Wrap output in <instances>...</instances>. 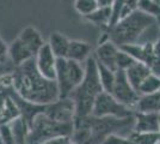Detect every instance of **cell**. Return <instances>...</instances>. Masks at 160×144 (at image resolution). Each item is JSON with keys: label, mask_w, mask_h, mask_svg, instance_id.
<instances>
[{"label": "cell", "mask_w": 160, "mask_h": 144, "mask_svg": "<svg viewBox=\"0 0 160 144\" xmlns=\"http://www.w3.org/2000/svg\"><path fill=\"white\" fill-rule=\"evenodd\" d=\"M92 51H93L92 46L87 42L80 41V40H71L68 53H67V59L85 64L87 59L93 55Z\"/></svg>", "instance_id": "obj_15"}, {"label": "cell", "mask_w": 160, "mask_h": 144, "mask_svg": "<svg viewBox=\"0 0 160 144\" xmlns=\"http://www.w3.org/2000/svg\"><path fill=\"white\" fill-rule=\"evenodd\" d=\"M69 42L71 40L66 37L61 33H53L49 36L48 45L50 49L53 51V53L56 55V58H67L68 53V48H69Z\"/></svg>", "instance_id": "obj_19"}, {"label": "cell", "mask_w": 160, "mask_h": 144, "mask_svg": "<svg viewBox=\"0 0 160 144\" xmlns=\"http://www.w3.org/2000/svg\"><path fill=\"white\" fill-rule=\"evenodd\" d=\"M6 58H8V46L0 37V64L4 61Z\"/></svg>", "instance_id": "obj_29"}, {"label": "cell", "mask_w": 160, "mask_h": 144, "mask_svg": "<svg viewBox=\"0 0 160 144\" xmlns=\"http://www.w3.org/2000/svg\"><path fill=\"white\" fill-rule=\"evenodd\" d=\"M72 144H78V143H75V142H73V143H72Z\"/></svg>", "instance_id": "obj_32"}, {"label": "cell", "mask_w": 160, "mask_h": 144, "mask_svg": "<svg viewBox=\"0 0 160 144\" xmlns=\"http://www.w3.org/2000/svg\"><path fill=\"white\" fill-rule=\"evenodd\" d=\"M134 112L132 108L121 103L112 94L103 91L96 99L92 115L94 117H115V118H129L133 117Z\"/></svg>", "instance_id": "obj_7"}, {"label": "cell", "mask_w": 160, "mask_h": 144, "mask_svg": "<svg viewBox=\"0 0 160 144\" xmlns=\"http://www.w3.org/2000/svg\"><path fill=\"white\" fill-rule=\"evenodd\" d=\"M102 144H135L129 137L121 135H110Z\"/></svg>", "instance_id": "obj_27"}, {"label": "cell", "mask_w": 160, "mask_h": 144, "mask_svg": "<svg viewBox=\"0 0 160 144\" xmlns=\"http://www.w3.org/2000/svg\"><path fill=\"white\" fill-rule=\"evenodd\" d=\"M135 118L87 117L75 118L72 139L78 144H102L110 135L129 137L134 131Z\"/></svg>", "instance_id": "obj_2"}, {"label": "cell", "mask_w": 160, "mask_h": 144, "mask_svg": "<svg viewBox=\"0 0 160 144\" xmlns=\"http://www.w3.org/2000/svg\"><path fill=\"white\" fill-rule=\"evenodd\" d=\"M160 90L152 94L141 95L139 102L135 107V112H143V113H160Z\"/></svg>", "instance_id": "obj_17"}, {"label": "cell", "mask_w": 160, "mask_h": 144, "mask_svg": "<svg viewBox=\"0 0 160 144\" xmlns=\"http://www.w3.org/2000/svg\"><path fill=\"white\" fill-rule=\"evenodd\" d=\"M159 90H160V77L151 73L140 85L139 93H140V95H146V94H152V93L159 91Z\"/></svg>", "instance_id": "obj_24"}, {"label": "cell", "mask_w": 160, "mask_h": 144, "mask_svg": "<svg viewBox=\"0 0 160 144\" xmlns=\"http://www.w3.org/2000/svg\"><path fill=\"white\" fill-rule=\"evenodd\" d=\"M13 90L29 102L49 104L60 99V91L56 81H50L40 73L35 58L14 67Z\"/></svg>", "instance_id": "obj_1"}, {"label": "cell", "mask_w": 160, "mask_h": 144, "mask_svg": "<svg viewBox=\"0 0 160 144\" xmlns=\"http://www.w3.org/2000/svg\"><path fill=\"white\" fill-rule=\"evenodd\" d=\"M158 144H160V142H159V143H158Z\"/></svg>", "instance_id": "obj_34"}, {"label": "cell", "mask_w": 160, "mask_h": 144, "mask_svg": "<svg viewBox=\"0 0 160 144\" xmlns=\"http://www.w3.org/2000/svg\"><path fill=\"white\" fill-rule=\"evenodd\" d=\"M112 95L121 103L132 108L134 112H135V107H136L141 96L139 91L130 84L127 73L123 70L116 71V81H115V85H113Z\"/></svg>", "instance_id": "obj_8"}, {"label": "cell", "mask_w": 160, "mask_h": 144, "mask_svg": "<svg viewBox=\"0 0 160 144\" xmlns=\"http://www.w3.org/2000/svg\"><path fill=\"white\" fill-rule=\"evenodd\" d=\"M98 7L99 6L97 0H74V8L82 17L93 13Z\"/></svg>", "instance_id": "obj_25"}, {"label": "cell", "mask_w": 160, "mask_h": 144, "mask_svg": "<svg viewBox=\"0 0 160 144\" xmlns=\"http://www.w3.org/2000/svg\"><path fill=\"white\" fill-rule=\"evenodd\" d=\"M134 132H160V113H134Z\"/></svg>", "instance_id": "obj_12"}, {"label": "cell", "mask_w": 160, "mask_h": 144, "mask_svg": "<svg viewBox=\"0 0 160 144\" xmlns=\"http://www.w3.org/2000/svg\"><path fill=\"white\" fill-rule=\"evenodd\" d=\"M138 10L160 21V0H139Z\"/></svg>", "instance_id": "obj_23"}, {"label": "cell", "mask_w": 160, "mask_h": 144, "mask_svg": "<svg viewBox=\"0 0 160 144\" xmlns=\"http://www.w3.org/2000/svg\"><path fill=\"white\" fill-rule=\"evenodd\" d=\"M120 47L117 45H115L111 40H107L99 43V46L96 48L93 53V56L96 58V60L109 67L112 71H117V53H118Z\"/></svg>", "instance_id": "obj_11"}, {"label": "cell", "mask_w": 160, "mask_h": 144, "mask_svg": "<svg viewBox=\"0 0 160 144\" xmlns=\"http://www.w3.org/2000/svg\"><path fill=\"white\" fill-rule=\"evenodd\" d=\"M73 139L71 136H59V137H54L48 139L46 142L41 144H72Z\"/></svg>", "instance_id": "obj_28"}, {"label": "cell", "mask_w": 160, "mask_h": 144, "mask_svg": "<svg viewBox=\"0 0 160 144\" xmlns=\"http://www.w3.org/2000/svg\"><path fill=\"white\" fill-rule=\"evenodd\" d=\"M18 37L25 43V46L30 49V52L33 54V56H36V54L40 52L41 48L47 43V42L43 40V37H42L40 31L33 27L24 28L20 31Z\"/></svg>", "instance_id": "obj_14"}, {"label": "cell", "mask_w": 160, "mask_h": 144, "mask_svg": "<svg viewBox=\"0 0 160 144\" xmlns=\"http://www.w3.org/2000/svg\"><path fill=\"white\" fill-rule=\"evenodd\" d=\"M129 138L135 144H158L160 142V132H132Z\"/></svg>", "instance_id": "obj_22"}, {"label": "cell", "mask_w": 160, "mask_h": 144, "mask_svg": "<svg viewBox=\"0 0 160 144\" xmlns=\"http://www.w3.org/2000/svg\"><path fill=\"white\" fill-rule=\"evenodd\" d=\"M85 76V64L67 58H58L56 83L60 97H69L77 87H79Z\"/></svg>", "instance_id": "obj_6"}, {"label": "cell", "mask_w": 160, "mask_h": 144, "mask_svg": "<svg viewBox=\"0 0 160 144\" xmlns=\"http://www.w3.org/2000/svg\"><path fill=\"white\" fill-rule=\"evenodd\" d=\"M32 58H35L33 54L19 37L14 39L13 41L11 42V45L8 46V59L14 67L20 66L22 64H24Z\"/></svg>", "instance_id": "obj_13"}, {"label": "cell", "mask_w": 160, "mask_h": 144, "mask_svg": "<svg viewBox=\"0 0 160 144\" xmlns=\"http://www.w3.org/2000/svg\"><path fill=\"white\" fill-rule=\"evenodd\" d=\"M74 123H58L44 113L37 114L30 126L28 144H41L59 136H73Z\"/></svg>", "instance_id": "obj_5"}, {"label": "cell", "mask_w": 160, "mask_h": 144, "mask_svg": "<svg viewBox=\"0 0 160 144\" xmlns=\"http://www.w3.org/2000/svg\"><path fill=\"white\" fill-rule=\"evenodd\" d=\"M44 114L58 123H74L75 103L71 97H60L46 106Z\"/></svg>", "instance_id": "obj_9"}, {"label": "cell", "mask_w": 160, "mask_h": 144, "mask_svg": "<svg viewBox=\"0 0 160 144\" xmlns=\"http://www.w3.org/2000/svg\"><path fill=\"white\" fill-rule=\"evenodd\" d=\"M103 91L104 90L100 83L98 64L92 55L85 62V76L82 82L69 96L75 103V118L91 115L96 99Z\"/></svg>", "instance_id": "obj_4"}, {"label": "cell", "mask_w": 160, "mask_h": 144, "mask_svg": "<svg viewBox=\"0 0 160 144\" xmlns=\"http://www.w3.org/2000/svg\"><path fill=\"white\" fill-rule=\"evenodd\" d=\"M138 60H135L132 55H129L127 52H124L123 49H118V53H117V70H123V71H127L129 67H132L135 62Z\"/></svg>", "instance_id": "obj_26"}, {"label": "cell", "mask_w": 160, "mask_h": 144, "mask_svg": "<svg viewBox=\"0 0 160 144\" xmlns=\"http://www.w3.org/2000/svg\"><path fill=\"white\" fill-rule=\"evenodd\" d=\"M126 73H127V77L128 79H129V82H130V84L139 91V88L142 84V82L152 73V71H151L149 66L147 64L141 61H136L132 67H129L126 71Z\"/></svg>", "instance_id": "obj_16"}, {"label": "cell", "mask_w": 160, "mask_h": 144, "mask_svg": "<svg viewBox=\"0 0 160 144\" xmlns=\"http://www.w3.org/2000/svg\"><path fill=\"white\" fill-rule=\"evenodd\" d=\"M0 144H4V142H2V141H1V139H0Z\"/></svg>", "instance_id": "obj_31"}, {"label": "cell", "mask_w": 160, "mask_h": 144, "mask_svg": "<svg viewBox=\"0 0 160 144\" xmlns=\"http://www.w3.org/2000/svg\"><path fill=\"white\" fill-rule=\"evenodd\" d=\"M99 7H112L116 0H97Z\"/></svg>", "instance_id": "obj_30"}, {"label": "cell", "mask_w": 160, "mask_h": 144, "mask_svg": "<svg viewBox=\"0 0 160 144\" xmlns=\"http://www.w3.org/2000/svg\"><path fill=\"white\" fill-rule=\"evenodd\" d=\"M97 64H98L99 78L100 83H102V87H103V90L107 91V93L112 94L113 85H115V81H116V71L110 70L109 67L102 65L98 61H97Z\"/></svg>", "instance_id": "obj_21"}, {"label": "cell", "mask_w": 160, "mask_h": 144, "mask_svg": "<svg viewBox=\"0 0 160 144\" xmlns=\"http://www.w3.org/2000/svg\"><path fill=\"white\" fill-rule=\"evenodd\" d=\"M159 24V19L140 10H135L126 18L121 19L111 28H109L107 33L109 35V40H111L118 47L130 43L140 45L142 37L147 31Z\"/></svg>", "instance_id": "obj_3"}, {"label": "cell", "mask_w": 160, "mask_h": 144, "mask_svg": "<svg viewBox=\"0 0 160 144\" xmlns=\"http://www.w3.org/2000/svg\"><path fill=\"white\" fill-rule=\"evenodd\" d=\"M20 117H22V114H20V109L18 104L8 94L5 99L2 109L0 112V125H7V124L12 123Z\"/></svg>", "instance_id": "obj_18"}, {"label": "cell", "mask_w": 160, "mask_h": 144, "mask_svg": "<svg viewBox=\"0 0 160 144\" xmlns=\"http://www.w3.org/2000/svg\"><path fill=\"white\" fill-rule=\"evenodd\" d=\"M35 62L37 70L43 77L50 81H56V64L58 58L50 49L49 45L46 43L35 56Z\"/></svg>", "instance_id": "obj_10"}, {"label": "cell", "mask_w": 160, "mask_h": 144, "mask_svg": "<svg viewBox=\"0 0 160 144\" xmlns=\"http://www.w3.org/2000/svg\"><path fill=\"white\" fill-rule=\"evenodd\" d=\"M159 112H160V108H159Z\"/></svg>", "instance_id": "obj_33"}, {"label": "cell", "mask_w": 160, "mask_h": 144, "mask_svg": "<svg viewBox=\"0 0 160 144\" xmlns=\"http://www.w3.org/2000/svg\"><path fill=\"white\" fill-rule=\"evenodd\" d=\"M84 18L91 24L108 31V29L110 28V22H111V7H98L93 13L88 14Z\"/></svg>", "instance_id": "obj_20"}]
</instances>
